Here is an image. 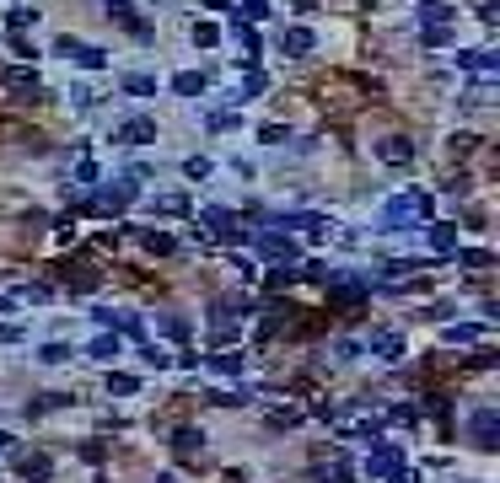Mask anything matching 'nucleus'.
Listing matches in <instances>:
<instances>
[{
    "label": "nucleus",
    "mask_w": 500,
    "mask_h": 483,
    "mask_svg": "<svg viewBox=\"0 0 500 483\" xmlns=\"http://www.w3.org/2000/svg\"><path fill=\"white\" fill-rule=\"evenodd\" d=\"M377 478H388V483H409V472H403V457L388 446V440H371V462H366Z\"/></svg>",
    "instance_id": "1"
},
{
    "label": "nucleus",
    "mask_w": 500,
    "mask_h": 483,
    "mask_svg": "<svg viewBox=\"0 0 500 483\" xmlns=\"http://www.w3.org/2000/svg\"><path fill=\"white\" fill-rule=\"evenodd\" d=\"M205 226L216 231L220 242H243V237H248V231L232 220V210H220V205H210V210H205Z\"/></svg>",
    "instance_id": "2"
},
{
    "label": "nucleus",
    "mask_w": 500,
    "mask_h": 483,
    "mask_svg": "<svg viewBox=\"0 0 500 483\" xmlns=\"http://www.w3.org/2000/svg\"><path fill=\"white\" fill-rule=\"evenodd\" d=\"M258 247H264L275 264H285V258H302V247H296V242H285V237H275V231H264V237H258Z\"/></svg>",
    "instance_id": "3"
},
{
    "label": "nucleus",
    "mask_w": 500,
    "mask_h": 483,
    "mask_svg": "<svg viewBox=\"0 0 500 483\" xmlns=\"http://www.w3.org/2000/svg\"><path fill=\"white\" fill-rule=\"evenodd\" d=\"M468 435H474V440H479V446H484V451H495V413H474V419H468Z\"/></svg>",
    "instance_id": "4"
},
{
    "label": "nucleus",
    "mask_w": 500,
    "mask_h": 483,
    "mask_svg": "<svg viewBox=\"0 0 500 483\" xmlns=\"http://www.w3.org/2000/svg\"><path fill=\"white\" fill-rule=\"evenodd\" d=\"M113 16H119V22L129 27V33L140 38V43H151V22H146V16H134L129 6H124V0H113Z\"/></svg>",
    "instance_id": "5"
},
{
    "label": "nucleus",
    "mask_w": 500,
    "mask_h": 483,
    "mask_svg": "<svg viewBox=\"0 0 500 483\" xmlns=\"http://www.w3.org/2000/svg\"><path fill=\"white\" fill-rule=\"evenodd\" d=\"M312 478H317V483H350L355 472L344 467V462H317V467H312Z\"/></svg>",
    "instance_id": "6"
},
{
    "label": "nucleus",
    "mask_w": 500,
    "mask_h": 483,
    "mask_svg": "<svg viewBox=\"0 0 500 483\" xmlns=\"http://www.w3.org/2000/svg\"><path fill=\"white\" fill-rule=\"evenodd\" d=\"M172 446L183 451V457H194V451H199V446H205V430H194V424H183V430L172 435Z\"/></svg>",
    "instance_id": "7"
},
{
    "label": "nucleus",
    "mask_w": 500,
    "mask_h": 483,
    "mask_svg": "<svg viewBox=\"0 0 500 483\" xmlns=\"http://www.w3.org/2000/svg\"><path fill=\"white\" fill-rule=\"evenodd\" d=\"M361 295H366L361 279H339V285H334V301H339V306H361Z\"/></svg>",
    "instance_id": "8"
},
{
    "label": "nucleus",
    "mask_w": 500,
    "mask_h": 483,
    "mask_svg": "<svg viewBox=\"0 0 500 483\" xmlns=\"http://www.w3.org/2000/svg\"><path fill=\"white\" fill-rule=\"evenodd\" d=\"M124 140H129V145L156 140V124H151V119H129V124H124Z\"/></svg>",
    "instance_id": "9"
},
{
    "label": "nucleus",
    "mask_w": 500,
    "mask_h": 483,
    "mask_svg": "<svg viewBox=\"0 0 500 483\" xmlns=\"http://www.w3.org/2000/svg\"><path fill=\"white\" fill-rule=\"evenodd\" d=\"M49 472H54L49 457H22V478H27V483H43Z\"/></svg>",
    "instance_id": "10"
},
{
    "label": "nucleus",
    "mask_w": 500,
    "mask_h": 483,
    "mask_svg": "<svg viewBox=\"0 0 500 483\" xmlns=\"http://www.w3.org/2000/svg\"><path fill=\"white\" fill-rule=\"evenodd\" d=\"M415 156V145L403 140V134H393V140H382V161H409Z\"/></svg>",
    "instance_id": "11"
},
{
    "label": "nucleus",
    "mask_w": 500,
    "mask_h": 483,
    "mask_svg": "<svg viewBox=\"0 0 500 483\" xmlns=\"http://www.w3.org/2000/svg\"><path fill=\"white\" fill-rule=\"evenodd\" d=\"M140 247H146V253H156V258L178 253V242H172V237H161V231H146V237H140Z\"/></svg>",
    "instance_id": "12"
},
{
    "label": "nucleus",
    "mask_w": 500,
    "mask_h": 483,
    "mask_svg": "<svg viewBox=\"0 0 500 483\" xmlns=\"http://www.w3.org/2000/svg\"><path fill=\"white\" fill-rule=\"evenodd\" d=\"M86 354H92V360H113V354H119V338H113V333L92 338V344H86Z\"/></svg>",
    "instance_id": "13"
},
{
    "label": "nucleus",
    "mask_w": 500,
    "mask_h": 483,
    "mask_svg": "<svg viewBox=\"0 0 500 483\" xmlns=\"http://www.w3.org/2000/svg\"><path fill=\"white\" fill-rule=\"evenodd\" d=\"M371 344H377V354H382V360H398V354H403V338H398V333H377Z\"/></svg>",
    "instance_id": "14"
},
{
    "label": "nucleus",
    "mask_w": 500,
    "mask_h": 483,
    "mask_svg": "<svg viewBox=\"0 0 500 483\" xmlns=\"http://www.w3.org/2000/svg\"><path fill=\"white\" fill-rule=\"evenodd\" d=\"M210 371L216 376H237L243 371V354H210Z\"/></svg>",
    "instance_id": "15"
},
{
    "label": "nucleus",
    "mask_w": 500,
    "mask_h": 483,
    "mask_svg": "<svg viewBox=\"0 0 500 483\" xmlns=\"http://www.w3.org/2000/svg\"><path fill=\"white\" fill-rule=\"evenodd\" d=\"M124 92H129V97H151V92H156V81H151L146 70H140V75H124Z\"/></svg>",
    "instance_id": "16"
},
{
    "label": "nucleus",
    "mask_w": 500,
    "mask_h": 483,
    "mask_svg": "<svg viewBox=\"0 0 500 483\" xmlns=\"http://www.w3.org/2000/svg\"><path fill=\"white\" fill-rule=\"evenodd\" d=\"M161 333H167V338H178V344H183V338H188V317L167 312V317H161Z\"/></svg>",
    "instance_id": "17"
},
{
    "label": "nucleus",
    "mask_w": 500,
    "mask_h": 483,
    "mask_svg": "<svg viewBox=\"0 0 500 483\" xmlns=\"http://www.w3.org/2000/svg\"><path fill=\"white\" fill-rule=\"evenodd\" d=\"M307 48H312V33L307 27H291L285 33V54H307Z\"/></svg>",
    "instance_id": "18"
},
{
    "label": "nucleus",
    "mask_w": 500,
    "mask_h": 483,
    "mask_svg": "<svg viewBox=\"0 0 500 483\" xmlns=\"http://www.w3.org/2000/svg\"><path fill=\"white\" fill-rule=\"evenodd\" d=\"M425 237H430V247H436V253H452V242H457V231H452V226H430Z\"/></svg>",
    "instance_id": "19"
},
{
    "label": "nucleus",
    "mask_w": 500,
    "mask_h": 483,
    "mask_svg": "<svg viewBox=\"0 0 500 483\" xmlns=\"http://www.w3.org/2000/svg\"><path fill=\"white\" fill-rule=\"evenodd\" d=\"M172 86H178L183 97H199V92H205V75H199V70H183V75H178Z\"/></svg>",
    "instance_id": "20"
},
{
    "label": "nucleus",
    "mask_w": 500,
    "mask_h": 483,
    "mask_svg": "<svg viewBox=\"0 0 500 483\" xmlns=\"http://www.w3.org/2000/svg\"><path fill=\"white\" fill-rule=\"evenodd\" d=\"M156 210H161V215H188V199H183V193H161Z\"/></svg>",
    "instance_id": "21"
},
{
    "label": "nucleus",
    "mask_w": 500,
    "mask_h": 483,
    "mask_svg": "<svg viewBox=\"0 0 500 483\" xmlns=\"http://www.w3.org/2000/svg\"><path fill=\"white\" fill-rule=\"evenodd\" d=\"M108 392H113V398H129V392H140V381H134V376H119V371H113V376H108Z\"/></svg>",
    "instance_id": "22"
},
{
    "label": "nucleus",
    "mask_w": 500,
    "mask_h": 483,
    "mask_svg": "<svg viewBox=\"0 0 500 483\" xmlns=\"http://www.w3.org/2000/svg\"><path fill=\"white\" fill-rule=\"evenodd\" d=\"M463 70H495V54H489V48H484V54H474V48H468V54H463Z\"/></svg>",
    "instance_id": "23"
},
{
    "label": "nucleus",
    "mask_w": 500,
    "mask_h": 483,
    "mask_svg": "<svg viewBox=\"0 0 500 483\" xmlns=\"http://www.w3.org/2000/svg\"><path fill=\"white\" fill-rule=\"evenodd\" d=\"M194 43H199V48H216V43H220V27H216V22H199V27H194Z\"/></svg>",
    "instance_id": "24"
},
{
    "label": "nucleus",
    "mask_w": 500,
    "mask_h": 483,
    "mask_svg": "<svg viewBox=\"0 0 500 483\" xmlns=\"http://www.w3.org/2000/svg\"><path fill=\"white\" fill-rule=\"evenodd\" d=\"M474 338H484V327H447V344H474Z\"/></svg>",
    "instance_id": "25"
},
{
    "label": "nucleus",
    "mask_w": 500,
    "mask_h": 483,
    "mask_svg": "<svg viewBox=\"0 0 500 483\" xmlns=\"http://www.w3.org/2000/svg\"><path fill=\"white\" fill-rule=\"evenodd\" d=\"M210 129H216V134H226V129H237V113H210Z\"/></svg>",
    "instance_id": "26"
},
{
    "label": "nucleus",
    "mask_w": 500,
    "mask_h": 483,
    "mask_svg": "<svg viewBox=\"0 0 500 483\" xmlns=\"http://www.w3.org/2000/svg\"><path fill=\"white\" fill-rule=\"evenodd\" d=\"M183 172L199 183V178H210V161H205V156H188V167H183Z\"/></svg>",
    "instance_id": "27"
},
{
    "label": "nucleus",
    "mask_w": 500,
    "mask_h": 483,
    "mask_svg": "<svg viewBox=\"0 0 500 483\" xmlns=\"http://www.w3.org/2000/svg\"><path fill=\"white\" fill-rule=\"evenodd\" d=\"M38 360H43V365H60L65 349H60V344H43V349H38Z\"/></svg>",
    "instance_id": "28"
},
{
    "label": "nucleus",
    "mask_w": 500,
    "mask_h": 483,
    "mask_svg": "<svg viewBox=\"0 0 500 483\" xmlns=\"http://www.w3.org/2000/svg\"><path fill=\"white\" fill-rule=\"evenodd\" d=\"M6 81H11L16 92H33V70H11V75H6Z\"/></svg>",
    "instance_id": "29"
},
{
    "label": "nucleus",
    "mask_w": 500,
    "mask_h": 483,
    "mask_svg": "<svg viewBox=\"0 0 500 483\" xmlns=\"http://www.w3.org/2000/svg\"><path fill=\"white\" fill-rule=\"evenodd\" d=\"M258 140H269V145H280V140H285V129H280V124H264V129H258Z\"/></svg>",
    "instance_id": "30"
}]
</instances>
